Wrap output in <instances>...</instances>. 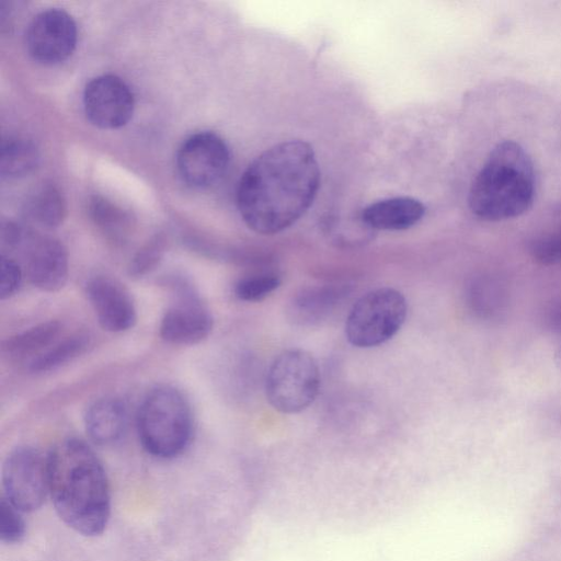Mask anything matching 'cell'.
Here are the masks:
<instances>
[{
    "label": "cell",
    "mask_w": 561,
    "mask_h": 561,
    "mask_svg": "<svg viewBox=\"0 0 561 561\" xmlns=\"http://www.w3.org/2000/svg\"><path fill=\"white\" fill-rule=\"evenodd\" d=\"M77 38V25L72 16L56 8L36 14L25 31L28 55L44 65L66 60L73 53Z\"/></svg>",
    "instance_id": "obj_10"
},
{
    "label": "cell",
    "mask_w": 561,
    "mask_h": 561,
    "mask_svg": "<svg viewBox=\"0 0 561 561\" xmlns=\"http://www.w3.org/2000/svg\"><path fill=\"white\" fill-rule=\"evenodd\" d=\"M87 118L102 129H116L133 116L135 99L124 80L114 75H102L90 80L83 92Z\"/></svg>",
    "instance_id": "obj_12"
},
{
    "label": "cell",
    "mask_w": 561,
    "mask_h": 561,
    "mask_svg": "<svg viewBox=\"0 0 561 561\" xmlns=\"http://www.w3.org/2000/svg\"><path fill=\"white\" fill-rule=\"evenodd\" d=\"M39 163L37 146L25 137L11 136L2 140L0 173L3 179H20L32 173Z\"/></svg>",
    "instance_id": "obj_19"
},
{
    "label": "cell",
    "mask_w": 561,
    "mask_h": 561,
    "mask_svg": "<svg viewBox=\"0 0 561 561\" xmlns=\"http://www.w3.org/2000/svg\"><path fill=\"white\" fill-rule=\"evenodd\" d=\"M24 214L33 222L55 228L66 217V202L59 190L51 183L37 186L26 198Z\"/></svg>",
    "instance_id": "obj_18"
},
{
    "label": "cell",
    "mask_w": 561,
    "mask_h": 561,
    "mask_svg": "<svg viewBox=\"0 0 561 561\" xmlns=\"http://www.w3.org/2000/svg\"><path fill=\"white\" fill-rule=\"evenodd\" d=\"M282 283L277 272L261 271L240 278L233 288L234 295L242 301L255 302L263 300Z\"/></svg>",
    "instance_id": "obj_22"
},
{
    "label": "cell",
    "mask_w": 561,
    "mask_h": 561,
    "mask_svg": "<svg viewBox=\"0 0 561 561\" xmlns=\"http://www.w3.org/2000/svg\"><path fill=\"white\" fill-rule=\"evenodd\" d=\"M47 458L49 495L59 518L83 536L101 535L110 519L111 495L99 457L85 442L67 438Z\"/></svg>",
    "instance_id": "obj_2"
},
{
    "label": "cell",
    "mask_w": 561,
    "mask_h": 561,
    "mask_svg": "<svg viewBox=\"0 0 561 561\" xmlns=\"http://www.w3.org/2000/svg\"><path fill=\"white\" fill-rule=\"evenodd\" d=\"M170 285L173 300L161 319V337L175 345H194L202 342L214 327L209 309L185 279H173Z\"/></svg>",
    "instance_id": "obj_8"
},
{
    "label": "cell",
    "mask_w": 561,
    "mask_h": 561,
    "mask_svg": "<svg viewBox=\"0 0 561 561\" xmlns=\"http://www.w3.org/2000/svg\"><path fill=\"white\" fill-rule=\"evenodd\" d=\"M19 508L3 495L0 500V540L7 545L21 542L26 534V524Z\"/></svg>",
    "instance_id": "obj_23"
},
{
    "label": "cell",
    "mask_w": 561,
    "mask_h": 561,
    "mask_svg": "<svg viewBox=\"0 0 561 561\" xmlns=\"http://www.w3.org/2000/svg\"><path fill=\"white\" fill-rule=\"evenodd\" d=\"M319 185L320 170L311 146L302 140L283 141L262 152L243 172L238 209L251 230L275 234L309 209Z\"/></svg>",
    "instance_id": "obj_1"
},
{
    "label": "cell",
    "mask_w": 561,
    "mask_h": 561,
    "mask_svg": "<svg viewBox=\"0 0 561 561\" xmlns=\"http://www.w3.org/2000/svg\"><path fill=\"white\" fill-rule=\"evenodd\" d=\"M407 313V300L399 290L390 287L370 290L350 310L345 322L346 339L360 348L381 345L398 333Z\"/></svg>",
    "instance_id": "obj_6"
},
{
    "label": "cell",
    "mask_w": 561,
    "mask_h": 561,
    "mask_svg": "<svg viewBox=\"0 0 561 561\" xmlns=\"http://www.w3.org/2000/svg\"><path fill=\"white\" fill-rule=\"evenodd\" d=\"M535 172L530 157L515 141L496 145L469 192L471 211L484 220L518 217L533 205Z\"/></svg>",
    "instance_id": "obj_3"
},
{
    "label": "cell",
    "mask_w": 561,
    "mask_h": 561,
    "mask_svg": "<svg viewBox=\"0 0 561 561\" xmlns=\"http://www.w3.org/2000/svg\"><path fill=\"white\" fill-rule=\"evenodd\" d=\"M127 409L116 397H103L88 408L84 426L90 439L101 446L121 439L127 426Z\"/></svg>",
    "instance_id": "obj_16"
},
{
    "label": "cell",
    "mask_w": 561,
    "mask_h": 561,
    "mask_svg": "<svg viewBox=\"0 0 561 561\" xmlns=\"http://www.w3.org/2000/svg\"><path fill=\"white\" fill-rule=\"evenodd\" d=\"M84 290L104 330L117 333L135 325L137 321L135 302L118 280L105 275H95L87 280Z\"/></svg>",
    "instance_id": "obj_13"
},
{
    "label": "cell",
    "mask_w": 561,
    "mask_h": 561,
    "mask_svg": "<svg viewBox=\"0 0 561 561\" xmlns=\"http://www.w3.org/2000/svg\"><path fill=\"white\" fill-rule=\"evenodd\" d=\"M20 249L24 254V272L33 286L48 293L65 286L69 261L67 250L59 240L25 229L15 251Z\"/></svg>",
    "instance_id": "obj_11"
},
{
    "label": "cell",
    "mask_w": 561,
    "mask_h": 561,
    "mask_svg": "<svg viewBox=\"0 0 561 561\" xmlns=\"http://www.w3.org/2000/svg\"><path fill=\"white\" fill-rule=\"evenodd\" d=\"M320 383L316 358L302 348H288L275 357L267 370L265 396L275 410L298 413L314 401Z\"/></svg>",
    "instance_id": "obj_5"
},
{
    "label": "cell",
    "mask_w": 561,
    "mask_h": 561,
    "mask_svg": "<svg viewBox=\"0 0 561 561\" xmlns=\"http://www.w3.org/2000/svg\"><path fill=\"white\" fill-rule=\"evenodd\" d=\"M62 331V323L57 320L37 323L2 341L1 354L10 360L28 364L54 345Z\"/></svg>",
    "instance_id": "obj_17"
},
{
    "label": "cell",
    "mask_w": 561,
    "mask_h": 561,
    "mask_svg": "<svg viewBox=\"0 0 561 561\" xmlns=\"http://www.w3.org/2000/svg\"><path fill=\"white\" fill-rule=\"evenodd\" d=\"M530 253L537 262L545 265L561 262V228L535 239Z\"/></svg>",
    "instance_id": "obj_25"
},
{
    "label": "cell",
    "mask_w": 561,
    "mask_h": 561,
    "mask_svg": "<svg viewBox=\"0 0 561 561\" xmlns=\"http://www.w3.org/2000/svg\"><path fill=\"white\" fill-rule=\"evenodd\" d=\"M91 343V337L85 332H76L60 337L43 354L31 360L28 370L41 374L59 368L83 354Z\"/></svg>",
    "instance_id": "obj_20"
},
{
    "label": "cell",
    "mask_w": 561,
    "mask_h": 561,
    "mask_svg": "<svg viewBox=\"0 0 561 561\" xmlns=\"http://www.w3.org/2000/svg\"><path fill=\"white\" fill-rule=\"evenodd\" d=\"M230 151L225 140L215 133L191 135L176 153V169L181 180L194 188L217 184L226 174Z\"/></svg>",
    "instance_id": "obj_9"
},
{
    "label": "cell",
    "mask_w": 561,
    "mask_h": 561,
    "mask_svg": "<svg viewBox=\"0 0 561 561\" xmlns=\"http://www.w3.org/2000/svg\"><path fill=\"white\" fill-rule=\"evenodd\" d=\"M138 436L150 455L171 459L190 444L193 431L191 407L171 386H158L144 398L138 412Z\"/></svg>",
    "instance_id": "obj_4"
},
{
    "label": "cell",
    "mask_w": 561,
    "mask_h": 561,
    "mask_svg": "<svg viewBox=\"0 0 561 561\" xmlns=\"http://www.w3.org/2000/svg\"><path fill=\"white\" fill-rule=\"evenodd\" d=\"M548 321L552 330L561 333V304L550 310Z\"/></svg>",
    "instance_id": "obj_27"
},
{
    "label": "cell",
    "mask_w": 561,
    "mask_h": 561,
    "mask_svg": "<svg viewBox=\"0 0 561 561\" xmlns=\"http://www.w3.org/2000/svg\"><path fill=\"white\" fill-rule=\"evenodd\" d=\"M554 362H556V365L557 367L560 369L561 371V345L558 347V350L556 351V354H554Z\"/></svg>",
    "instance_id": "obj_28"
},
{
    "label": "cell",
    "mask_w": 561,
    "mask_h": 561,
    "mask_svg": "<svg viewBox=\"0 0 561 561\" xmlns=\"http://www.w3.org/2000/svg\"><path fill=\"white\" fill-rule=\"evenodd\" d=\"M91 215L94 222L111 240L122 243L127 239L131 221L122 209L96 197L92 201Z\"/></svg>",
    "instance_id": "obj_21"
},
{
    "label": "cell",
    "mask_w": 561,
    "mask_h": 561,
    "mask_svg": "<svg viewBox=\"0 0 561 561\" xmlns=\"http://www.w3.org/2000/svg\"><path fill=\"white\" fill-rule=\"evenodd\" d=\"M348 287L339 284L317 285L301 289L287 306L288 320L300 327L321 323L348 295Z\"/></svg>",
    "instance_id": "obj_14"
},
{
    "label": "cell",
    "mask_w": 561,
    "mask_h": 561,
    "mask_svg": "<svg viewBox=\"0 0 561 561\" xmlns=\"http://www.w3.org/2000/svg\"><path fill=\"white\" fill-rule=\"evenodd\" d=\"M23 268L9 254L0 256V299L13 296L20 288L23 279Z\"/></svg>",
    "instance_id": "obj_26"
},
{
    "label": "cell",
    "mask_w": 561,
    "mask_h": 561,
    "mask_svg": "<svg viewBox=\"0 0 561 561\" xmlns=\"http://www.w3.org/2000/svg\"><path fill=\"white\" fill-rule=\"evenodd\" d=\"M164 253V241L156 238L139 250L130 261L128 275L141 278L150 274L160 263Z\"/></svg>",
    "instance_id": "obj_24"
},
{
    "label": "cell",
    "mask_w": 561,
    "mask_h": 561,
    "mask_svg": "<svg viewBox=\"0 0 561 561\" xmlns=\"http://www.w3.org/2000/svg\"><path fill=\"white\" fill-rule=\"evenodd\" d=\"M425 214L424 205L408 196L392 197L368 205L362 221L374 230H404L417 224Z\"/></svg>",
    "instance_id": "obj_15"
},
{
    "label": "cell",
    "mask_w": 561,
    "mask_h": 561,
    "mask_svg": "<svg viewBox=\"0 0 561 561\" xmlns=\"http://www.w3.org/2000/svg\"><path fill=\"white\" fill-rule=\"evenodd\" d=\"M3 496L23 513L37 511L49 495L48 458L31 446H19L4 459Z\"/></svg>",
    "instance_id": "obj_7"
}]
</instances>
